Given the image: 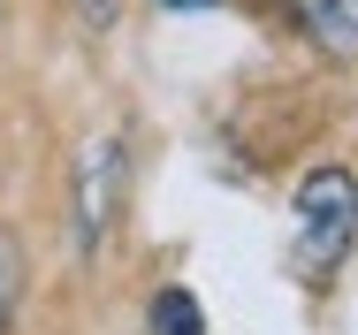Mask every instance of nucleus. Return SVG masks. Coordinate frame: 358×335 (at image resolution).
I'll use <instances>...</instances> for the list:
<instances>
[{
	"label": "nucleus",
	"mask_w": 358,
	"mask_h": 335,
	"mask_svg": "<svg viewBox=\"0 0 358 335\" xmlns=\"http://www.w3.org/2000/svg\"><path fill=\"white\" fill-rule=\"evenodd\" d=\"M351 221H358V176L351 168H313L297 183V244H289V267L297 274L336 267L343 244H351Z\"/></svg>",
	"instance_id": "1"
},
{
	"label": "nucleus",
	"mask_w": 358,
	"mask_h": 335,
	"mask_svg": "<svg viewBox=\"0 0 358 335\" xmlns=\"http://www.w3.org/2000/svg\"><path fill=\"white\" fill-rule=\"evenodd\" d=\"M115 199H122V137H92L76 152V199H69V244L92 259L115 229Z\"/></svg>",
	"instance_id": "2"
},
{
	"label": "nucleus",
	"mask_w": 358,
	"mask_h": 335,
	"mask_svg": "<svg viewBox=\"0 0 358 335\" xmlns=\"http://www.w3.org/2000/svg\"><path fill=\"white\" fill-rule=\"evenodd\" d=\"M297 15L328 54H358V0H297Z\"/></svg>",
	"instance_id": "3"
},
{
	"label": "nucleus",
	"mask_w": 358,
	"mask_h": 335,
	"mask_svg": "<svg viewBox=\"0 0 358 335\" xmlns=\"http://www.w3.org/2000/svg\"><path fill=\"white\" fill-rule=\"evenodd\" d=\"M152 335H206V313H199V297L191 290H152Z\"/></svg>",
	"instance_id": "4"
},
{
	"label": "nucleus",
	"mask_w": 358,
	"mask_h": 335,
	"mask_svg": "<svg viewBox=\"0 0 358 335\" xmlns=\"http://www.w3.org/2000/svg\"><path fill=\"white\" fill-rule=\"evenodd\" d=\"M15 297H23V244H15V229H0V335L15 320Z\"/></svg>",
	"instance_id": "5"
},
{
	"label": "nucleus",
	"mask_w": 358,
	"mask_h": 335,
	"mask_svg": "<svg viewBox=\"0 0 358 335\" xmlns=\"http://www.w3.org/2000/svg\"><path fill=\"white\" fill-rule=\"evenodd\" d=\"M76 8H84V23H99V31L115 23V0H76Z\"/></svg>",
	"instance_id": "6"
},
{
	"label": "nucleus",
	"mask_w": 358,
	"mask_h": 335,
	"mask_svg": "<svg viewBox=\"0 0 358 335\" xmlns=\"http://www.w3.org/2000/svg\"><path fill=\"white\" fill-rule=\"evenodd\" d=\"M160 8H221V0H160Z\"/></svg>",
	"instance_id": "7"
}]
</instances>
